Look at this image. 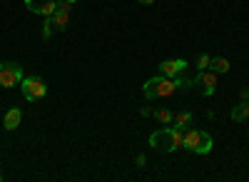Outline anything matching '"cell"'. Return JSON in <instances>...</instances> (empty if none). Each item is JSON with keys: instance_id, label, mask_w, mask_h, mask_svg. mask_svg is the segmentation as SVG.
<instances>
[{"instance_id": "cell-1", "label": "cell", "mask_w": 249, "mask_h": 182, "mask_svg": "<svg viewBox=\"0 0 249 182\" xmlns=\"http://www.w3.org/2000/svg\"><path fill=\"white\" fill-rule=\"evenodd\" d=\"M144 97L147 100H155V97H170L177 92V85L172 77H164V75H157V77H150L147 83H144L142 88Z\"/></svg>"}, {"instance_id": "cell-2", "label": "cell", "mask_w": 249, "mask_h": 182, "mask_svg": "<svg viewBox=\"0 0 249 182\" xmlns=\"http://www.w3.org/2000/svg\"><path fill=\"white\" fill-rule=\"evenodd\" d=\"M184 147L195 152V155H210L212 152V137L202 132V130H192V127H187L184 132Z\"/></svg>"}, {"instance_id": "cell-3", "label": "cell", "mask_w": 249, "mask_h": 182, "mask_svg": "<svg viewBox=\"0 0 249 182\" xmlns=\"http://www.w3.org/2000/svg\"><path fill=\"white\" fill-rule=\"evenodd\" d=\"M20 88H23V95H25L28 103H37V100H43L45 92H48L45 80L37 77V75H25L20 80Z\"/></svg>"}, {"instance_id": "cell-4", "label": "cell", "mask_w": 249, "mask_h": 182, "mask_svg": "<svg viewBox=\"0 0 249 182\" xmlns=\"http://www.w3.org/2000/svg\"><path fill=\"white\" fill-rule=\"evenodd\" d=\"M150 145L160 152H175L177 150V143H175V127H167L164 125V130H155L150 135Z\"/></svg>"}, {"instance_id": "cell-5", "label": "cell", "mask_w": 249, "mask_h": 182, "mask_svg": "<svg viewBox=\"0 0 249 182\" xmlns=\"http://www.w3.org/2000/svg\"><path fill=\"white\" fill-rule=\"evenodd\" d=\"M23 68L18 63H0V85L3 88H15L23 80Z\"/></svg>"}, {"instance_id": "cell-6", "label": "cell", "mask_w": 249, "mask_h": 182, "mask_svg": "<svg viewBox=\"0 0 249 182\" xmlns=\"http://www.w3.org/2000/svg\"><path fill=\"white\" fill-rule=\"evenodd\" d=\"M195 85H199L202 95L204 97H212L214 90H217V73L214 70H197V77H195Z\"/></svg>"}, {"instance_id": "cell-7", "label": "cell", "mask_w": 249, "mask_h": 182, "mask_svg": "<svg viewBox=\"0 0 249 182\" xmlns=\"http://www.w3.org/2000/svg\"><path fill=\"white\" fill-rule=\"evenodd\" d=\"M187 70V60L184 57H175V60H162L160 63V73L164 77H177V75H184Z\"/></svg>"}, {"instance_id": "cell-8", "label": "cell", "mask_w": 249, "mask_h": 182, "mask_svg": "<svg viewBox=\"0 0 249 182\" xmlns=\"http://www.w3.org/2000/svg\"><path fill=\"white\" fill-rule=\"evenodd\" d=\"M70 3L68 0H60L57 3V10H55V15H53V23H55V28H65L68 23H70Z\"/></svg>"}, {"instance_id": "cell-9", "label": "cell", "mask_w": 249, "mask_h": 182, "mask_svg": "<svg viewBox=\"0 0 249 182\" xmlns=\"http://www.w3.org/2000/svg\"><path fill=\"white\" fill-rule=\"evenodd\" d=\"M20 120H23V112H20V108H15V105H13V108H8V110H5V117H3V127L13 132V130H18Z\"/></svg>"}, {"instance_id": "cell-10", "label": "cell", "mask_w": 249, "mask_h": 182, "mask_svg": "<svg viewBox=\"0 0 249 182\" xmlns=\"http://www.w3.org/2000/svg\"><path fill=\"white\" fill-rule=\"evenodd\" d=\"M192 120H195L192 110H179V112L175 115V120H172V127H177V130H187V127L192 125Z\"/></svg>"}, {"instance_id": "cell-11", "label": "cell", "mask_w": 249, "mask_h": 182, "mask_svg": "<svg viewBox=\"0 0 249 182\" xmlns=\"http://www.w3.org/2000/svg\"><path fill=\"white\" fill-rule=\"evenodd\" d=\"M230 115H232L234 123H244V120H249V100H242L239 105H234Z\"/></svg>"}, {"instance_id": "cell-12", "label": "cell", "mask_w": 249, "mask_h": 182, "mask_svg": "<svg viewBox=\"0 0 249 182\" xmlns=\"http://www.w3.org/2000/svg\"><path fill=\"white\" fill-rule=\"evenodd\" d=\"M210 70H214L217 75H222V73H230V60H227V57H212V65H210Z\"/></svg>"}, {"instance_id": "cell-13", "label": "cell", "mask_w": 249, "mask_h": 182, "mask_svg": "<svg viewBox=\"0 0 249 182\" xmlns=\"http://www.w3.org/2000/svg\"><path fill=\"white\" fill-rule=\"evenodd\" d=\"M155 117L160 120L162 125H172V120H175V112H172V110H167V108H160V110H155Z\"/></svg>"}, {"instance_id": "cell-14", "label": "cell", "mask_w": 249, "mask_h": 182, "mask_svg": "<svg viewBox=\"0 0 249 182\" xmlns=\"http://www.w3.org/2000/svg\"><path fill=\"white\" fill-rule=\"evenodd\" d=\"M48 0H25V8L30 13H37V15H43V8H45Z\"/></svg>"}, {"instance_id": "cell-15", "label": "cell", "mask_w": 249, "mask_h": 182, "mask_svg": "<svg viewBox=\"0 0 249 182\" xmlns=\"http://www.w3.org/2000/svg\"><path fill=\"white\" fill-rule=\"evenodd\" d=\"M55 33V23H53V18H45V23H43V40H50Z\"/></svg>"}, {"instance_id": "cell-16", "label": "cell", "mask_w": 249, "mask_h": 182, "mask_svg": "<svg viewBox=\"0 0 249 182\" xmlns=\"http://www.w3.org/2000/svg\"><path fill=\"white\" fill-rule=\"evenodd\" d=\"M210 65H212V57L210 55H199L197 57V70H210Z\"/></svg>"}, {"instance_id": "cell-17", "label": "cell", "mask_w": 249, "mask_h": 182, "mask_svg": "<svg viewBox=\"0 0 249 182\" xmlns=\"http://www.w3.org/2000/svg\"><path fill=\"white\" fill-rule=\"evenodd\" d=\"M55 10H57V0H48L45 8H43V15H45V18H53Z\"/></svg>"}, {"instance_id": "cell-18", "label": "cell", "mask_w": 249, "mask_h": 182, "mask_svg": "<svg viewBox=\"0 0 249 182\" xmlns=\"http://www.w3.org/2000/svg\"><path fill=\"white\" fill-rule=\"evenodd\" d=\"M140 115H142V117H152V115H155V108H142Z\"/></svg>"}, {"instance_id": "cell-19", "label": "cell", "mask_w": 249, "mask_h": 182, "mask_svg": "<svg viewBox=\"0 0 249 182\" xmlns=\"http://www.w3.org/2000/svg\"><path fill=\"white\" fill-rule=\"evenodd\" d=\"M137 167H147V157H144V155L137 157Z\"/></svg>"}, {"instance_id": "cell-20", "label": "cell", "mask_w": 249, "mask_h": 182, "mask_svg": "<svg viewBox=\"0 0 249 182\" xmlns=\"http://www.w3.org/2000/svg\"><path fill=\"white\" fill-rule=\"evenodd\" d=\"M239 97H242V100H249V88H242V90H239Z\"/></svg>"}, {"instance_id": "cell-21", "label": "cell", "mask_w": 249, "mask_h": 182, "mask_svg": "<svg viewBox=\"0 0 249 182\" xmlns=\"http://www.w3.org/2000/svg\"><path fill=\"white\" fill-rule=\"evenodd\" d=\"M140 3H142V5H152V3H155V0H140Z\"/></svg>"}, {"instance_id": "cell-22", "label": "cell", "mask_w": 249, "mask_h": 182, "mask_svg": "<svg viewBox=\"0 0 249 182\" xmlns=\"http://www.w3.org/2000/svg\"><path fill=\"white\" fill-rule=\"evenodd\" d=\"M0 180H3V170H0Z\"/></svg>"}, {"instance_id": "cell-23", "label": "cell", "mask_w": 249, "mask_h": 182, "mask_svg": "<svg viewBox=\"0 0 249 182\" xmlns=\"http://www.w3.org/2000/svg\"><path fill=\"white\" fill-rule=\"evenodd\" d=\"M68 3H70V5H72V3H75V0H68Z\"/></svg>"}]
</instances>
